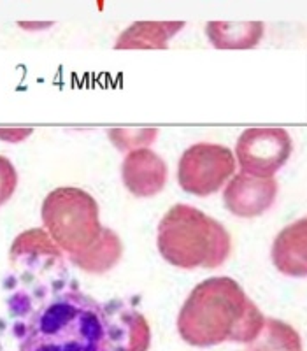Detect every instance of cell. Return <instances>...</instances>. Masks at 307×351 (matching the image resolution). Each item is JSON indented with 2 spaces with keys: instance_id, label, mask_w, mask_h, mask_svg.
<instances>
[{
  "instance_id": "8",
  "label": "cell",
  "mask_w": 307,
  "mask_h": 351,
  "mask_svg": "<svg viewBox=\"0 0 307 351\" xmlns=\"http://www.w3.org/2000/svg\"><path fill=\"white\" fill-rule=\"evenodd\" d=\"M278 197V183L274 178H255L249 174H236L228 181L223 192L225 206L234 216L255 218L272 208Z\"/></svg>"
},
{
  "instance_id": "1",
  "label": "cell",
  "mask_w": 307,
  "mask_h": 351,
  "mask_svg": "<svg viewBox=\"0 0 307 351\" xmlns=\"http://www.w3.org/2000/svg\"><path fill=\"white\" fill-rule=\"evenodd\" d=\"M265 316L227 276L209 278L192 290L177 316L181 339L195 348L221 343L249 344L262 330Z\"/></svg>"
},
{
  "instance_id": "17",
  "label": "cell",
  "mask_w": 307,
  "mask_h": 351,
  "mask_svg": "<svg viewBox=\"0 0 307 351\" xmlns=\"http://www.w3.org/2000/svg\"><path fill=\"white\" fill-rule=\"evenodd\" d=\"M32 134V130H18V128H9V130H0V139L9 141V143H20L25 137Z\"/></svg>"
},
{
  "instance_id": "2",
  "label": "cell",
  "mask_w": 307,
  "mask_h": 351,
  "mask_svg": "<svg viewBox=\"0 0 307 351\" xmlns=\"http://www.w3.org/2000/svg\"><path fill=\"white\" fill-rule=\"evenodd\" d=\"M20 351H111L102 304L79 290L56 291L23 324Z\"/></svg>"
},
{
  "instance_id": "11",
  "label": "cell",
  "mask_w": 307,
  "mask_h": 351,
  "mask_svg": "<svg viewBox=\"0 0 307 351\" xmlns=\"http://www.w3.org/2000/svg\"><path fill=\"white\" fill-rule=\"evenodd\" d=\"M183 21H136L116 39V49H167Z\"/></svg>"
},
{
  "instance_id": "7",
  "label": "cell",
  "mask_w": 307,
  "mask_h": 351,
  "mask_svg": "<svg viewBox=\"0 0 307 351\" xmlns=\"http://www.w3.org/2000/svg\"><path fill=\"white\" fill-rule=\"evenodd\" d=\"M106 334L111 351H148L151 328L148 319L123 300L102 304Z\"/></svg>"
},
{
  "instance_id": "6",
  "label": "cell",
  "mask_w": 307,
  "mask_h": 351,
  "mask_svg": "<svg viewBox=\"0 0 307 351\" xmlns=\"http://www.w3.org/2000/svg\"><path fill=\"white\" fill-rule=\"evenodd\" d=\"M293 149L284 128H247L236 146L237 162L244 174L272 178L288 162Z\"/></svg>"
},
{
  "instance_id": "16",
  "label": "cell",
  "mask_w": 307,
  "mask_h": 351,
  "mask_svg": "<svg viewBox=\"0 0 307 351\" xmlns=\"http://www.w3.org/2000/svg\"><path fill=\"white\" fill-rule=\"evenodd\" d=\"M18 186V172L9 158L0 155V206L8 202Z\"/></svg>"
},
{
  "instance_id": "4",
  "label": "cell",
  "mask_w": 307,
  "mask_h": 351,
  "mask_svg": "<svg viewBox=\"0 0 307 351\" xmlns=\"http://www.w3.org/2000/svg\"><path fill=\"white\" fill-rule=\"evenodd\" d=\"M42 223L53 243L67 256L92 246L102 234L99 204L81 188L62 186L44 199Z\"/></svg>"
},
{
  "instance_id": "13",
  "label": "cell",
  "mask_w": 307,
  "mask_h": 351,
  "mask_svg": "<svg viewBox=\"0 0 307 351\" xmlns=\"http://www.w3.org/2000/svg\"><path fill=\"white\" fill-rule=\"evenodd\" d=\"M206 34L218 49L255 48L263 37V23L260 21H211L206 25Z\"/></svg>"
},
{
  "instance_id": "15",
  "label": "cell",
  "mask_w": 307,
  "mask_h": 351,
  "mask_svg": "<svg viewBox=\"0 0 307 351\" xmlns=\"http://www.w3.org/2000/svg\"><path fill=\"white\" fill-rule=\"evenodd\" d=\"M109 136L118 148L130 153L134 149L146 148V144H151L158 136V130H111Z\"/></svg>"
},
{
  "instance_id": "5",
  "label": "cell",
  "mask_w": 307,
  "mask_h": 351,
  "mask_svg": "<svg viewBox=\"0 0 307 351\" xmlns=\"http://www.w3.org/2000/svg\"><path fill=\"white\" fill-rule=\"evenodd\" d=\"M236 172V156L227 146L197 143L181 155L177 183L186 193L209 197L219 192Z\"/></svg>"
},
{
  "instance_id": "10",
  "label": "cell",
  "mask_w": 307,
  "mask_h": 351,
  "mask_svg": "<svg viewBox=\"0 0 307 351\" xmlns=\"http://www.w3.org/2000/svg\"><path fill=\"white\" fill-rule=\"evenodd\" d=\"M271 256L281 274L307 278V218L297 219L275 236Z\"/></svg>"
},
{
  "instance_id": "14",
  "label": "cell",
  "mask_w": 307,
  "mask_h": 351,
  "mask_svg": "<svg viewBox=\"0 0 307 351\" xmlns=\"http://www.w3.org/2000/svg\"><path fill=\"white\" fill-rule=\"evenodd\" d=\"M247 351H302V343L295 328L280 319L265 318L260 334L247 344Z\"/></svg>"
},
{
  "instance_id": "12",
  "label": "cell",
  "mask_w": 307,
  "mask_h": 351,
  "mask_svg": "<svg viewBox=\"0 0 307 351\" xmlns=\"http://www.w3.org/2000/svg\"><path fill=\"white\" fill-rule=\"evenodd\" d=\"M121 256H123V244L120 236L111 228H102V234L92 246L77 255H71L69 260L84 272L106 274L118 265Z\"/></svg>"
},
{
  "instance_id": "9",
  "label": "cell",
  "mask_w": 307,
  "mask_h": 351,
  "mask_svg": "<svg viewBox=\"0 0 307 351\" xmlns=\"http://www.w3.org/2000/svg\"><path fill=\"white\" fill-rule=\"evenodd\" d=\"M167 164L153 149H134L121 164V180L132 195L149 199L158 195L167 184Z\"/></svg>"
},
{
  "instance_id": "3",
  "label": "cell",
  "mask_w": 307,
  "mask_h": 351,
  "mask_svg": "<svg viewBox=\"0 0 307 351\" xmlns=\"http://www.w3.org/2000/svg\"><path fill=\"white\" fill-rule=\"evenodd\" d=\"M160 255L180 269H216L232 252L223 225L188 204H175L160 219L156 236Z\"/></svg>"
}]
</instances>
